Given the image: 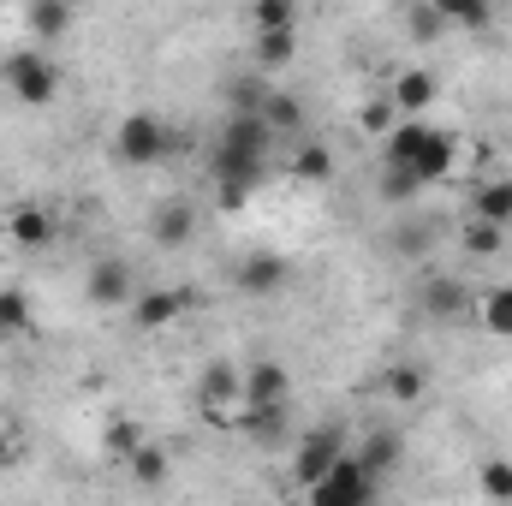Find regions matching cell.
Here are the masks:
<instances>
[{"label":"cell","instance_id":"6da1fadb","mask_svg":"<svg viewBox=\"0 0 512 506\" xmlns=\"http://www.w3.org/2000/svg\"><path fill=\"white\" fill-rule=\"evenodd\" d=\"M268 143H274V126L262 114H251V108H233V120L221 126V143L209 155V179L256 191L268 179Z\"/></svg>","mask_w":512,"mask_h":506},{"label":"cell","instance_id":"7a4b0ae2","mask_svg":"<svg viewBox=\"0 0 512 506\" xmlns=\"http://www.w3.org/2000/svg\"><path fill=\"white\" fill-rule=\"evenodd\" d=\"M0 72H6V90H12L24 108H48V102L60 96V66H54L42 48H12V54L0 60Z\"/></svg>","mask_w":512,"mask_h":506},{"label":"cell","instance_id":"3957f363","mask_svg":"<svg viewBox=\"0 0 512 506\" xmlns=\"http://www.w3.org/2000/svg\"><path fill=\"white\" fill-rule=\"evenodd\" d=\"M376 489H382V477L346 447L334 465H328V477L316 483V489H304L310 501H322V506H364V501H376Z\"/></svg>","mask_w":512,"mask_h":506},{"label":"cell","instance_id":"277c9868","mask_svg":"<svg viewBox=\"0 0 512 506\" xmlns=\"http://www.w3.org/2000/svg\"><path fill=\"white\" fill-rule=\"evenodd\" d=\"M167 149H173V131H167L161 114H126V120L114 126V155H120L126 167H155Z\"/></svg>","mask_w":512,"mask_h":506},{"label":"cell","instance_id":"5b68a950","mask_svg":"<svg viewBox=\"0 0 512 506\" xmlns=\"http://www.w3.org/2000/svg\"><path fill=\"white\" fill-rule=\"evenodd\" d=\"M340 453H346V429H340V423H322V429H310V435L298 441V459H292V477H298V489H316Z\"/></svg>","mask_w":512,"mask_h":506},{"label":"cell","instance_id":"8992f818","mask_svg":"<svg viewBox=\"0 0 512 506\" xmlns=\"http://www.w3.org/2000/svg\"><path fill=\"white\" fill-rule=\"evenodd\" d=\"M185 310H191V292L155 286V292L131 298V328H137V334H161V328H173V322H179Z\"/></svg>","mask_w":512,"mask_h":506},{"label":"cell","instance_id":"52a82bcc","mask_svg":"<svg viewBox=\"0 0 512 506\" xmlns=\"http://www.w3.org/2000/svg\"><path fill=\"white\" fill-rule=\"evenodd\" d=\"M84 298H90L96 310H120V304H131V262L102 256V262L84 274Z\"/></svg>","mask_w":512,"mask_h":506},{"label":"cell","instance_id":"ba28073f","mask_svg":"<svg viewBox=\"0 0 512 506\" xmlns=\"http://www.w3.org/2000/svg\"><path fill=\"white\" fill-rule=\"evenodd\" d=\"M191 233H197V209H191L185 197H167V203H155V209H149V239H155L161 251L191 245Z\"/></svg>","mask_w":512,"mask_h":506},{"label":"cell","instance_id":"9c48e42d","mask_svg":"<svg viewBox=\"0 0 512 506\" xmlns=\"http://www.w3.org/2000/svg\"><path fill=\"white\" fill-rule=\"evenodd\" d=\"M411 173H417L423 185L453 179V173H459V137H453V131H441V126H429L423 149H417V161H411Z\"/></svg>","mask_w":512,"mask_h":506},{"label":"cell","instance_id":"30bf717a","mask_svg":"<svg viewBox=\"0 0 512 506\" xmlns=\"http://www.w3.org/2000/svg\"><path fill=\"white\" fill-rule=\"evenodd\" d=\"M78 24V6L72 0H30L24 6V30L36 42H66V30Z\"/></svg>","mask_w":512,"mask_h":506},{"label":"cell","instance_id":"8fae6325","mask_svg":"<svg viewBox=\"0 0 512 506\" xmlns=\"http://www.w3.org/2000/svg\"><path fill=\"white\" fill-rule=\"evenodd\" d=\"M286 393H292L286 370H280L274 358H256L251 370H245V393H239V405H280Z\"/></svg>","mask_w":512,"mask_h":506},{"label":"cell","instance_id":"7c38bea8","mask_svg":"<svg viewBox=\"0 0 512 506\" xmlns=\"http://www.w3.org/2000/svg\"><path fill=\"white\" fill-rule=\"evenodd\" d=\"M465 310H471V292H465L459 280H447V274H429V280H423V316L453 322V316H465Z\"/></svg>","mask_w":512,"mask_h":506},{"label":"cell","instance_id":"4fadbf2b","mask_svg":"<svg viewBox=\"0 0 512 506\" xmlns=\"http://www.w3.org/2000/svg\"><path fill=\"white\" fill-rule=\"evenodd\" d=\"M239 393H245V376H239L227 358L203 364V376H197V399H203V411H209V405H239Z\"/></svg>","mask_w":512,"mask_h":506},{"label":"cell","instance_id":"5bb4252c","mask_svg":"<svg viewBox=\"0 0 512 506\" xmlns=\"http://www.w3.org/2000/svg\"><path fill=\"white\" fill-rule=\"evenodd\" d=\"M387 96H393V108H399L405 120H423L429 102H435V78H429V72H399V84H393Z\"/></svg>","mask_w":512,"mask_h":506},{"label":"cell","instance_id":"9a60e30c","mask_svg":"<svg viewBox=\"0 0 512 506\" xmlns=\"http://www.w3.org/2000/svg\"><path fill=\"white\" fill-rule=\"evenodd\" d=\"M6 233H12L18 245H30V251H42V245L54 239V215H48V209H36V203H18V209L6 215Z\"/></svg>","mask_w":512,"mask_h":506},{"label":"cell","instance_id":"2e32d148","mask_svg":"<svg viewBox=\"0 0 512 506\" xmlns=\"http://www.w3.org/2000/svg\"><path fill=\"white\" fill-rule=\"evenodd\" d=\"M352 453H358V459H364V465L382 477V471H393V465L405 459V435H399V429H370V435H364Z\"/></svg>","mask_w":512,"mask_h":506},{"label":"cell","instance_id":"e0dca14e","mask_svg":"<svg viewBox=\"0 0 512 506\" xmlns=\"http://www.w3.org/2000/svg\"><path fill=\"white\" fill-rule=\"evenodd\" d=\"M274 286H286V262H280L274 251L245 256V268H239V292L262 298V292H274Z\"/></svg>","mask_w":512,"mask_h":506},{"label":"cell","instance_id":"ac0fdd59","mask_svg":"<svg viewBox=\"0 0 512 506\" xmlns=\"http://www.w3.org/2000/svg\"><path fill=\"white\" fill-rule=\"evenodd\" d=\"M298 60V30H256V72H280Z\"/></svg>","mask_w":512,"mask_h":506},{"label":"cell","instance_id":"d6986e66","mask_svg":"<svg viewBox=\"0 0 512 506\" xmlns=\"http://www.w3.org/2000/svg\"><path fill=\"white\" fill-rule=\"evenodd\" d=\"M239 429L256 435L262 447L280 441V435H286V399H280V405H239Z\"/></svg>","mask_w":512,"mask_h":506},{"label":"cell","instance_id":"ffe728a7","mask_svg":"<svg viewBox=\"0 0 512 506\" xmlns=\"http://www.w3.org/2000/svg\"><path fill=\"white\" fill-rule=\"evenodd\" d=\"M459 245H465L471 256H501V251H507V227H501V221L471 215V221L459 227Z\"/></svg>","mask_w":512,"mask_h":506},{"label":"cell","instance_id":"44dd1931","mask_svg":"<svg viewBox=\"0 0 512 506\" xmlns=\"http://www.w3.org/2000/svg\"><path fill=\"white\" fill-rule=\"evenodd\" d=\"M453 30H483V24H495V0H429Z\"/></svg>","mask_w":512,"mask_h":506},{"label":"cell","instance_id":"7402d4cb","mask_svg":"<svg viewBox=\"0 0 512 506\" xmlns=\"http://www.w3.org/2000/svg\"><path fill=\"white\" fill-rule=\"evenodd\" d=\"M423 387H429V376H423L417 364H393V370L382 376V393L393 399V405H417V399H423Z\"/></svg>","mask_w":512,"mask_h":506},{"label":"cell","instance_id":"603a6c76","mask_svg":"<svg viewBox=\"0 0 512 506\" xmlns=\"http://www.w3.org/2000/svg\"><path fill=\"white\" fill-rule=\"evenodd\" d=\"M423 137H429V126H423V120H405V114H399V126L387 131V161L411 167V161H417V149H423Z\"/></svg>","mask_w":512,"mask_h":506},{"label":"cell","instance_id":"cb8c5ba5","mask_svg":"<svg viewBox=\"0 0 512 506\" xmlns=\"http://www.w3.org/2000/svg\"><path fill=\"white\" fill-rule=\"evenodd\" d=\"M471 215H483V221H501V227H512V179H489V185L477 191Z\"/></svg>","mask_w":512,"mask_h":506},{"label":"cell","instance_id":"d4e9b609","mask_svg":"<svg viewBox=\"0 0 512 506\" xmlns=\"http://www.w3.org/2000/svg\"><path fill=\"white\" fill-rule=\"evenodd\" d=\"M292 173H298L304 185H328V179H334V155H328L322 143H304V149L292 155Z\"/></svg>","mask_w":512,"mask_h":506},{"label":"cell","instance_id":"484cf974","mask_svg":"<svg viewBox=\"0 0 512 506\" xmlns=\"http://www.w3.org/2000/svg\"><path fill=\"white\" fill-rule=\"evenodd\" d=\"M262 120L274 131H292V126H304V108L292 102V96H280V90H262V108H256Z\"/></svg>","mask_w":512,"mask_h":506},{"label":"cell","instance_id":"4316f807","mask_svg":"<svg viewBox=\"0 0 512 506\" xmlns=\"http://www.w3.org/2000/svg\"><path fill=\"white\" fill-rule=\"evenodd\" d=\"M483 328H489V334H501V340H512V280H507V286H495V292L483 298Z\"/></svg>","mask_w":512,"mask_h":506},{"label":"cell","instance_id":"83f0119b","mask_svg":"<svg viewBox=\"0 0 512 506\" xmlns=\"http://www.w3.org/2000/svg\"><path fill=\"white\" fill-rule=\"evenodd\" d=\"M376 191H382V203H411V197L423 191V179H417L411 167H399V161H387V173H382V185H376Z\"/></svg>","mask_w":512,"mask_h":506},{"label":"cell","instance_id":"f1b7e54d","mask_svg":"<svg viewBox=\"0 0 512 506\" xmlns=\"http://www.w3.org/2000/svg\"><path fill=\"white\" fill-rule=\"evenodd\" d=\"M251 24L256 30H292L298 24V6L292 0H251Z\"/></svg>","mask_w":512,"mask_h":506},{"label":"cell","instance_id":"f546056e","mask_svg":"<svg viewBox=\"0 0 512 506\" xmlns=\"http://www.w3.org/2000/svg\"><path fill=\"white\" fill-rule=\"evenodd\" d=\"M405 30H411L417 42H435V36H441V30H453V24H447V18H441V12H435L429 0H417V6L405 12Z\"/></svg>","mask_w":512,"mask_h":506},{"label":"cell","instance_id":"4dcf8cb0","mask_svg":"<svg viewBox=\"0 0 512 506\" xmlns=\"http://www.w3.org/2000/svg\"><path fill=\"white\" fill-rule=\"evenodd\" d=\"M126 465H131L137 483H167V453H161V447H143V441H137V453H131Z\"/></svg>","mask_w":512,"mask_h":506},{"label":"cell","instance_id":"1f68e13d","mask_svg":"<svg viewBox=\"0 0 512 506\" xmlns=\"http://www.w3.org/2000/svg\"><path fill=\"white\" fill-rule=\"evenodd\" d=\"M477 489H483L489 501H512V459H489L483 477H477Z\"/></svg>","mask_w":512,"mask_h":506},{"label":"cell","instance_id":"d6a6232c","mask_svg":"<svg viewBox=\"0 0 512 506\" xmlns=\"http://www.w3.org/2000/svg\"><path fill=\"white\" fill-rule=\"evenodd\" d=\"M358 126L370 131V137H387V131L399 126V108H393V96H382V102H364V114H358Z\"/></svg>","mask_w":512,"mask_h":506},{"label":"cell","instance_id":"836d02e7","mask_svg":"<svg viewBox=\"0 0 512 506\" xmlns=\"http://www.w3.org/2000/svg\"><path fill=\"white\" fill-rule=\"evenodd\" d=\"M24 322H30V298H24L18 286H12V292H0V328L12 334V328H24Z\"/></svg>","mask_w":512,"mask_h":506},{"label":"cell","instance_id":"e575fe53","mask_svg":"<svg viewBox=\"0 0 512 506\" xmlns=\"http://www.w3.org/2000/svg\"><path fill=\"white\" fill-rule=\"evenodd\" d=\"M108 447H114V459H131V453H137V429H131V423H120V429L108 435Z\"/></svg>","mask_w":512,"mask_h":506},{"label":"cell","instance_id":"d590c367","mask_svg":"<svg viewBox=\"0 0 512 506\" xmlns=\"http://www.w3.org/2000/svg\"><path fill=\"white\" fill-rule=\"evenodd\" d=\"M12 459V435H6V423H0V465Z\"/></svg>","mask_w":512,"mask_h":506},{"label":"cell","instance_id":"8d00e7d4","mask_svg":"<svg viewBox=\"0 0 512 506\" xmlns=\"http://www.w3.org/2000/svg\"><path fill=\"white\" fill-rule=\"evenodd\" d=\"M0 334H6V328H0Z\"/></svg>","mask_w":512,"mask_h":506}]
</instances>
